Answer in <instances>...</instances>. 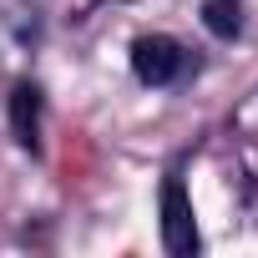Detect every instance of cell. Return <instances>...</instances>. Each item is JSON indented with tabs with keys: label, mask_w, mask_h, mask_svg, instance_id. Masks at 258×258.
<instances>
[{
	"label": "cell",
	"mask_w": 258,
	"mask_h": 258,
	"mask_svg": "<svg viewBox=\"0 0 258 258\" xmlns=\"http://www.w3.org/2000/svg\"><path fill=\"white\" fill-rule=\"evenodd\" d=\"M162 248H167L172 258H187V253L203 248L198 218H192V198H187V187H182L177 177L162 182Z\"/></svg>",
	"instance_id": "cell-1"
},
{
	"label": "cell",
	"mask_w": 258,
	"mask_h": 258,
	"mask_svg": "<svg viewBox=\"0 0 258 258\" xmlns=\"http://www.w3.org/2000/svg\"><path fill=\"white\" fill-rule=\"evenodd\" d=\"M182 66H187V51H182L172 36H142V41L132 46V71H137V81H147V86H167Z\"/></svg>",
	"instance_id": "cell-2"
},
{
	"label": "cell",
	"mask_w": 258,
	"mask_h": 258,
	"mask_svg": "<svg viewBox=\"0 0 258 258\" xmlns=\"http://www.w3.org/2000/svg\"><path fill=\"white\" fill-rule=\"evenodd\" d=\"M11 132H16L21 147H36L41 142V86L21 81L11 91Z\"/></svg>",
	"instance_id": "cell-3"
},
{
	"label": "cell",
	"mask_w": 258,
	"mask_h": 258,
	"mask_svg": "<svg viewBox=\"0 0 258 258\" xmlns=\"http://www.w3.org/2000/svg\"><path fill=\"white\" fill-rule=\"evenodd\" d=\"M203 26H208L213 36L233 41V36L243 31V6H238V0H203Z\"/></svg>",
	"instance_id": "cell-4"
}]
</instances>
